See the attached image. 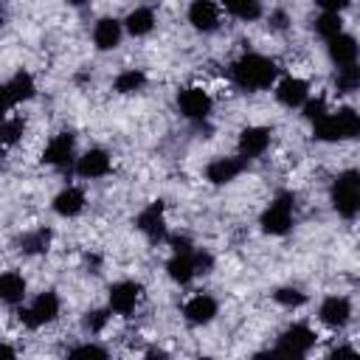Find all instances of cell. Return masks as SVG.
I'll return each mask as SVG.
<instances>
[{"label": "cell", "mask_w": 360, "mask_h": 360, "mask_svg": "<svg viewBox=\"0 0 360 360\" xmlns=\"http://www.w3.org/2000/svg\"><path fill=\"white\" fill-rule=\"evenodd\" d=\"M357 84H360V68H357V62H354V65H343V68H338V73H335V90H338L340 96L354 93Z\"/></svg>", "instance_id": "cell-27"}, {"label": "cell", "mask_w": 360, "mask_h": 360, "mask_svg": "<svg viewBox=\"0 0 360 360\" xmlns=\"http://www.w3.org/2000/svg\"><path fill=\"white\" fill-rule=\"evenodd\" d=\"M25 298V278L20 273L0 276V304H20Z\"/></svg>", "instance_id": "cell-23"}, {"label": "cell", "mask_w": 360, "mask_h": 360, "mask_svg": "<svg viewBox=\"0 0 360 360\" xmlns=\"http://www.w3.org/2000/svg\"><path fill=\"white\" fill-rule=\"evenodd\" d=\"M219 3L225 6L228 14H233L236 20H245V22L259 20V14H262V0H219Z\"/></svg>", "instance_id": "cell-25"}, {"label": "cell", "mask_w": 360, "mask_h": 360, "mask_svg": "<svg viewBox=\"0 0 360 360\" xmlns=\"http://www.w3.org/2000/svg\"><path fill=\"white\" fill-rule=\"evenodd\" d=\"M318 315H321V321H323L326 326L338 329V326H346V323H349V318H352V304H349V298H343V295H329V298H323Z\"/></svg>", "instance_id": "cell-13"}, {"label": "cell", "mask_w": 360, "mask_h": 360, "mask_svg": "<svg viewBox=\"0 0 360 360\" xmlns=\"http://www.w3.org/2000/svg\"><path fill=\"white\" fill-rule=\"evenodd\" d=\"M343 31V20L340 14H332V11H323L318 20H315V34L323 37V39H332L335 34Z\"/></svg>", "instance_id": "cell-29"}, {"label": "cell", "mask_w": 360, "mask_h": 360, "mask_svg": "<svg viewBox=\"0 0 360 360\" xmlns=\"http://www.w3.org/2000/svg\"><path fill=\"white\" fill-rule=\"evenodd\" d=\"M107 321H110V312H107V309H93V312L84 315V329L101 332V329L107 326Z\"/></svg>", "instance_id": "cell-33"}, {"label": "cell", "mask_w": 360, "mask_h": 360, "mask_svg": "<svg viewBox=\"0 0 360 360\" xmlns=\"http://www.w3.org/2000/svg\"><path fill=\"white\" fill-rule=\"evenodd\" d=\"M56 315H59V295L48 290V292H39V295L34 298V304L20 312V321H22L28 329H37V326H42V323H51Z\"/></svg>", "instance_id": "cell-5"}, {"label": "cell", "mask_w": 360, "mask_h": 360, "mask_svg": "<svg viewBox=\"0 0 360 360\" xmlns=\"http://www.w3.org/2000/svg\"><path fill=\"white\" fill-rule=\"evenodd\" d=\"M169 245L174 248V253H188V250H194L191 239H188V236H183V233H174V236H169Z\"/></svg>", "instance_id": "cell-34"}, {"label": "cell", "mask_w": 360, "mask_h": 360, "mask_svg": "<svg viewBox=\"0 0 360 360\" xmlns=\"http://www.w3.org/2000/svg\"><path fill=\"white\" fill-rule=\"evenodd\" d=\"M6 90H8L11 101L17 104V101H28V98H34L37 84H34V76H31L28 70H20V73H14V76L6 82Z\"/></svg>", "instance_id": "cell-22"}, {"label": "cell", "mask_w": 360, "mask_h": 360, "mask_svg": "<svg viewBox=\"0 0 360 360\" xmlns=\"http://www.w3.org/2000/svg\"><path fill=\"white\" fill-rule=\"evenodd\" d=\"M188 22L202 31V34H211L219 28V6L214 0H191L188 6Z\"/></svg>", "instance_id": "cell-9"}, {"label": "cell", "mask_w": 360, "mask_h": 360, "mask_svg": "<svg viewBox=\"0 0 360 360\" xmlns=\"http://www.w3.org/2000/svg\"><path fill=\"white\" fill-rule=\"evenodd\" d=\"M315 338H318V335H315L309 326L295 323V326H290V329L278 338L276 352H284V354H307V352L315 346Z\"/></svg>", "instance_id": "cell-7"}, {"label": "cell", "mask_w": 360, "mask_h": 360, "mask_svg": "<svg viewBox=\"0 0 360 360\" xmlns=\"http://www.w3.org/2000/svg\"><path fill=\"white\" fill-rule=\"evenodd\" d=\"M70 354L76 357V354H93V357H107V352L101 349V346H93V343H87V346H76V349H70Z\"/></svg>", "instance_id": "cell-36"}, {"label": "cell", "mask_w": 360, "mask_h": 360, "mask_svg": "<svg viewBox=\"0 0 360 360\" xmlns=\"http://www.w3.org/2000/svg\"><path fill=\"white\" fill-rule=\"evenodd\" d=\"M124 28H127L132 37H146V34L155 28V11H152V8H146V6H141V8L129 11V14H127V20H124Z\"/></svg>", "instance_id": "cell-24"}, {"label": "cell", "mask_w": 360, "mask_h": 360, "mask_svg": "<svg viewBox=\"0 0 360 360\" xmlns=\"http://www.w3.org/2000/svg\"><path fill=\"white\" fill-rule=\"evenodd\" d=\"M332 208L343 219H354L360 211V174L354 169H346L332 183Z\"/></svg>", "instance_id": "cell-3"}, {"label": "cell", "mask_w": 360, "mask_h": 360, "mask_svg": "<svg viewBox=\"0 0 360 360\" xmlns=\"http://www.w3.org/2000/svg\"><path fill=\"white\" fill-rule=\"evenodd\" d=\"M73 146H76V138L70 135V132H59V135H53L51 138V143L45 146V152H42V163H48V166H68L70 160H73Z\"/></svg>", "instance_id": "cell-10"}, {"label": "cell", "mask_w": 360, "mask_h": 360, "mask_svg": "<svg viewBox=\"0 0 360 360\" xmlns=\"http://www.w3.org/2000/svg\"><path fill=\"white\" fill-rule=\"evenodd\" d=\"M166 273H169L172 281H177V284H188V281L197 276V267H194V250H188V253H174V256L169 259V264H166Z\"/></svg>", "instance_id": "cell-21"}, {"label": "cell", "mask_w": 360, "mask_h": 360, "mask_svg": "<svg viewBox=\"0 0 360 360\" xmlns=\"http://www.w3.org/2000/svg\"><path fill=\"white\" fill-rule=\"evenodd\" d=\"M135 228L143 231L149 236V242H160L166 236V219H163V202L155 200L149 202L138 217H135Z\"/></svg>", "instance_id": "cell-8"}, {"label": "cell", "mask_w": 360, "mask_h": 360, "mask_svg": "<svg viewBox=\"0 0 360 360\" xmlns=\"http://www.w3.org/2000/svg\"><path fill=\"white\" fill-rule=\"evenodd\" d=\"M312 124H315L312 135L318 141H349L360 132V115L352 107H340L338 112H323Z\"/></svg>", "instance_id": "cell-2"}, {"label": "cell", "mask_w": 360, "mask_h": 360, "mask_svg": "<svg viewBox=\"0 0 360 360\" xmlns=\"http://www.w3.org/2000/svg\"><path fill=\"white\" fill-rule=\"evenodd\" d=\"M267 146H270V129L267 127H248V129H242V135H239V155L245 160L264 155Z\"/></svg>", "instance_id": "cell-11"}, {"label": "cell", "mask_w": 360, "mask_h": 360, "mask_svg": "<svg viewBox=\"0 0 360 360\" xmlns=\"http://www.w3.org/2000/svg\"><path fill=\"white\" fill-rule=\"evenodd\" d=\"M121 34H124V25L115 17H101L93 28V42L98 51H110L121 42Z\"/></svg>", "instance_id": "cell-18"}, {"label": "cell", "mask_w": 360, "mask_h": 360, "mask_svg": "<svg viewBox=\"0 0 360 360\" xmlns=\"http://www.w3.org/2000/svg\"><path fill=\"white\" fill-rule=\"evenodd\" d=\"M17 352L11 349V346H6V343H0V357H14Z\"/></svg>", "instance_id": "cell-39"}, {"label": "cell", "mask_w": 360, "mask_h": 360, "mask_svg": "<svg viewBox=\"0 0 360 360\" xmlns=\"http://www.w3.org/2000/svg\"><path fill=\"white\" fill-rule=\"evenodd\" d=\"M326 45H329V59H332L338 68L357 62V42H354L352 34H343V31H340V34H335L332 39H326Z\"/></svg>", "instance_id": "cell-16"}, {"label": "cell", "mask_w": 360, "mask_h": 360, "mask_svg": "<svg viewBox=\"0 0 360 360\" xmlns=\"http://www.w3.org/2000/svg\"><path fill=\"white\" fill-rule=\"evenodd\" d=\"M25 132V124L22 118H3L0 121V143L3 146H14Z\"/></svg>", "instance_id": "cell-30"}, {"label": "cell", "mask_w": 360, "mask_h": 360, "mask_svg": "<svg viewBox=\"0 0 360 360\" xmlns=\"http://www.w3.org/2000/svg\"><path fill=\"white\" fill-rule=\"evenodd\" d=\"M68 3H70V6H76V8H82V6H87L90 0H68Z\"/></svg>", "instance_id": "cell-40"}, {"label": "cell", "mask_w": 360, "mask_h": 360, "mask_svg": "<svg viewBox=\"0 0 360 360\" xmlns=\"http://www.w3.org/2000/svg\"><path fill=\"white\" fill-rule=\"evenodd\" d=\"M82 208H84V191L76 186H68L53 197V211L59 217H76L82 214Z\"/></svg>", "instance_id": "cell-20"}, {"label": "cell", "mask_w": 360, "mask_h": 360, "mask_svg": "<svg viewBox=\"0 0 360 360\" xmlns=\"http://www.w3.org/2000/svg\"><path fill=\"white\" fill-rule=\"evenodd\" d=\"M138 295H141V287L135 281H115L110 287V309L118 315H129L138 304Z\"/></svg>", "instance_id": "cell-12"}, {"label": "cell", "mask_w": 360, "mask_h": 360, "mask_svg": "<svg viewBox=\"0 0 360 360\" xmlns=\"http://www.w3.org/2000/svg\"><path fill=\"white\" fill-rule=\"evenodd\" d=\"M143 84H146V76H143L141 70H135V68H132V70L118 73V76H115V82H112L115 93H124V96H127V93H138Z\"/></svg>", "instance_id": "cell-28"}, {"label": "cell", "mask_w": 360, "mask_h": 360, "mask_svg": "<svg viewBox=\"0 0 360 360\" xmlns=\"http://www.w3.org/2000/svg\"><path fill=\"white\" fill-rule=\"evenodd\" d=\"M14 101H11V96H8V90H6V84H0V121L6 118V112H8V107H11Z\"/></svg>", "instance_id": "cell-37"}, {"label": "cell", "mask_w": 360, "mask_h": 360, "mask_svg": "<svg viewBox=\"0 0 360 360\" xmlns=\"http://www.w3.org/2000/svg\"><path fill=\"white\" fill-rule=\"evenodd\" d=\"M273 298H276L278 304H284V307H301V304L307 301V295H304L301 290H295V287H281V290L273 292Z\"/></svg>", "instance_id": "cell-31"}, {"label": "cell", "mask_w": 360, "mask_h": 360, "mask_svg": "<svg viewBox=\"0 0 360 360\" xmlns=\"http://www.w3.org/2000/svg\"><path fill=\"white\" fill-rule=\"evenodd\" d=\"M315 3L321 11H332V14H340L349 6V0H315Z\"/></svg>", "instance_id": "cell-35"}, {"label": "cell", "mask_w": 360, "mask_h": 360, "mask_svg": "<svg viewBox=\"0 0 360 360\" xmlns=\"http://www.w3.org/2000/svg\"><path fill=\"white\" fill-rule=\"evenodd\" d=\"M110 155L104 149H87L79 160H76V174L93 180V177H104L110 172Z\"/></svg>", "instance_id": "cell-15"}, {"label": "cell", "mask_w": 360, "mask_h": 360, "mask_svg": "<svg viewBox=\"0 0 360 360\" xmlns=\"http://www.w3.org/2000/svg\"><path fill=\"white\" fill-rule=\"evenodd\" d=\"M177 107L188 121H205L211 107H214V101L202 87H183L177 93Z\"/></svg>", "instance_id": "cell-6"}, {"label": "cell", "mask_w": 360, "mask_h": 360, "mask_svg": "<svg viewBox=\"0 0 360 360\" xmlns=\"http://www.w3.org/2000/svg\"><path fill=\"white\" fill-rule=\"evenodd\" d=\"M183 315H186L188 323H208V321H214V315H217V301H214L211 295L200 292V295H194V298L186 301Z\"/></svg>", "instance_id": "cell-19"}, {"label": "cell", "mask_w": 360, "mask_h": 360, "mask_svg": "<svg viewBox=\"0 0 360 360\" xmlns=\"http://www.w3.org/2000/svg\"><path fill=\"white\" fill-rule=\"evenodd\" d=\"M278 76V68L273 59L262 53H242L231 65V79L242 90H267Z\"/></svg>", "instance_id": "cell-1"}, {"label": "cell", "mask_w": 360, "mask_h": 360, "mask_svg": "<svg viewBox=\"0 0 360 360\" xmlns=\"http://www.w3.org/2000/svg\"><path fill=\"white\" fill-rule=\"evenodd\" d=\"M270 28L284 31V28H287V14H284V11H273V14H270Z\"/></svg>", "instance_id": "cell-38"}, {"label": "cell", "mask_w": 360, "mask_h": 360, "mask_svg": "<svg viewBox=\"0 0 360 360\" xmlns=\"http://www.w3.org/2000/svg\"><path fill=\"white\" fill-rule=\"evenodd\" d=\"M292 208H295V197L290 191H278L273 197V202L267 205V211L262 214V231L264 233H273V236H281L292 228Z\"/></svg>", "instance_id": "cell-4"}, {"label": "cell", "mask_w": 360, "mask_h": 360, "mask_svg": "<svg viewBox=\"0 0 360 360\" xmlns=\"http://www.w3.org/2000/svg\"><path fill=\"white\" fill-rule=\"evenodd\" d=\"M276 98L284 104V107H301L307 98H309V84L298 76H287L276 84Z\"/></svg>", "instance_id": "cell-14"}, {"label": "cell", "mask_w": 360, "mask_h": 360, "mask_svg": "<svg viewBox=\"0 0 360 360\" xmlns=\"http://www.w3.org/2000/svg\"><path fill=\"white\" fill-rule=\"evenodd\" d=\"M242 169H245V158H217L205 166V177L222 186V183H231Z\"/></svg>", "instance_id": "cell-17"}, {"label": "cell", "mask_w": 360, "mask_h": 360, "mask_svg": "<svg viewBox=\"0 0 360 360\" xmlns=\"http://www.w3.org/2000/svg\"><path fill=\"white\" fill-rule=\"evenodd\" d=\"M301 110H304V118H307V121H318L323 112H329V110H326V98H321V96L307 98V101L301 104Z\"/></svg>", "instance_id": "cell-32"}, {"label": "cell", "mask_w": 360, "mask_h": 360, "mask_svg": "<svg viewBox=\"0 0 360 360\" xmlns=\"http://www.w3.org/2000/svg\"><path fill=\"white\" fill-rule=\"evenodd\" d=\"M51 231L48 228H37V231H31V233H22L20 239H17V245H20V250L22 253H45L48 250V245H51Z\"/></svg>", "instance_id": "cell-26"}]
</instances>
